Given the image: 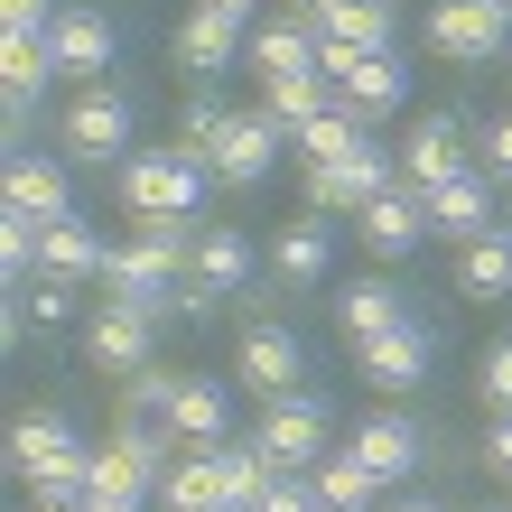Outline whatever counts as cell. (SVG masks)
Returning a JSON list of instances; mask_svg holds the SVG:
<instances>
[{"label": "cell", "instance_id": "cell-1", "mask_svg": "<svg viewBox=\"0 0 512 512\" xmlns=\"http://www.w3.org/2000/svg\"><path fill=\"white\" fill-rule=\"evenodd\" d=\"M187 252H196V233L187 224H140L122 252H112L103 270V298L112 308H131V317H187Z\"/></svg>", "mask_w": 512, "mask_h": 512}, {"label": "cell", "instance_id": "cell-2", "mask_svg": "<svg viewBox=\"0 0 512 512\" xmlns=\"http://www.w3.org/2000/svg\"><path fill=\"white\" fill-rule=\"evenodd\" d=\"M205 168L187 140H168V149H131L122 168H112V187H122V215L140 224H196V205H205Z\"/></svg>", "mask_w": 512, "mask_h": 512}, {"label": "cell", "instance_id": "cell-3", "mask_svg": "<svg viewBox=\"0 0 512 512\" xmlns=\"http://www.w3.org/2000/svg\"><path fill=\"white\" fill-rule=\"evenodd\" d=\"M56 159L66 168H122L131 159V94L122 84H84L56 122Z\"/></svg>", "mask_w": 512, "mask_h": 512}, {"label": "cell", "instance_id": "cell-4", "mask_svg": "<svg viewBox=\"0 0 512 512\" xmlns=\"http://www.w3.org/2000/svg\"><path fill=\"white\" fill-rule=\"evenodd\" d=\"M252 447L280 475H317L326 466V401L317 391H289V401H261V429H252Z\"/></svg>", "mask_w": 512, "mask_h": 512}, {"label": "cell", "instance_id": "cell-5", "mask_svg": "<svg viewBox=\"0 0 512 512\" xmlns=\"http://www.w3.org/2000/svg\"><path fill=\"white\" fill-rule=\"evenodd\" d=\"M419 38H429V56H447V66H494L512 47V19H494L485 0H429Z\"/></svg>", "mask_w": 512, "mask_h": 512}, {"label": "cell", "instance_id": "cell-6", "mask_svg": "<svg viewBox=\"0 0 512 512\" xmlns=\"http://www.w3.org/2000/svg\"><path fill=\"white\" fill-rule=\"evenodd\" d=\"M112 56H122V28H112L94 0L56 10V28H47V66L66 75V84H103V75H112Z\"/></svg>", "mask_w": 512, "mask_h": 512}, {"label": "cell", "instance_id": "cell-7", "mask_svg": "<svg viewBox=\"0 0 512 512\" xmlns=\"http://www.w3.org/2000/svg\"><path fill=\"white\" fill-rule=\"evenodd\" d=\"M243 280H252V243H243L233 224H205L196 252H187V317H215Z\"/></svg>", "mask_w": 512, "mask_h": 512}, {"label": "cell", "instance_id": "cell-8", "mask_svg": "<svg viewBox=\"0 0 512 512\" xmlns=\"http://www.w3.org/2000/svg\"><path fill=\"white\" fill-rule=\"evenodd\" d=\"M280 149H289V131L252 103V112H233V122L215 131V149H205V159H215V187H261V177L280 168Z\"/></svg>", "mask_w": 512, "mask_h": 512}, {"label": "cell", "instance_id": "cell-9", "mask_svg": "<svg viewBox=\"0 0 512 512\" xmlns=\"http://www.w3.org/2000/svg\"><path fill=\"white\" fill-rule=\"evenodd\" d=\"M233 382L261 391V401H289V391H308V345H298L289 326H252V336L233 345Z\"/></svg>", "mask_w": 512, "mask_h": 512}, {"label": "cell", "instance_id": "cell-10", "mask_svg": "<svg viewBox=\"0 0 512 512\" xmlns=\"http://www.w3.org/2000/svg\"><path fill=\"white\" fill-rule=\"evenodd\" d=\"M494 205H503V187H494L485 168H466V177H447V187L429 196V233L466 252V243H485V233H503V215H494Z\"/></svg>", "mask_w": 512, "mask_h": 512}, {"label": "cell", "instance_id": "cell-11", "mask_svg": "<svg viewBox=\"0 0 512 512\" xmlns=\"http://www.w3.org/2000/svg\"><path fill=\"white\" fill-rule=\"evenodd\" d=\"M345 457L373 466L382 485H401V475H419V457H429V429H419V419H401V410H373V419H354Z\"/></svg>", "mask_w": 512, "mask_h": 512}, {"label": "cell", "instance_id": "cell-12", "mask_svg": "<svg viewBox=\"0 0 512 512\" xmlns=\"http://www.w3.org/2000/svg\"><path fill=\"white\" fill-rule=\"evenodd\" d=\"M382 187H401V177H391V159L364 140L354 159H336V168H308V215H364V205H373Z\"/></svg>", "mask_w": 512, "mask_h": 512}, {"label": "cell", "instance_id": "cell-13", "mask_svg": "<svg viewBox=\"0 0 512 512\" xmlns=\"http://www.w3.org/2000/svg\"><path fill=\"white\" fill-rule=\"evenodd\" d=\"M447 177H466V122L457 112H429V122H410V140H401V187L438 196Z\"/></svg>", "mask_w": 512, "mask_h": 512}, {"label": "cell", "instance_id": "cell-14", "mask_svg": "<svg viewBox=\"0 0 512 512\" xmlns=\"http://www.w3.org/2000/svg\"><path fill=\"white\" fill-rule=\"evenodd\" d=\"M317 56H326L317 10H280V19L252 28V66H261V84H280V75H326Z\"/></svg>", "mask_w": 512, "mask_h": 512}, {"label": "cell", "instance_id": "cell-15", "mask_svg": "<svg viewBox=\"0 0 512 512\" xmlns=\"http://www.w3.org/2000/svg\"><path fill=\"white\" fill-rule=\"evenodd\" d=\"M0 205H10V215H28V224H66V215H75V168H66V159H38V149H19Z\"/></svg>", "mask_w": 512, "mask_h": 512}, {"label": "cell", "instance_id": "cell-16", "mask_svg": "<svg viewBox=\"0 0 512 512\" xmlns=\"http://www.w3.org/2000/svg\"><path fill=\"white\" fill-rule=\"evenodd\" d=\"M354 233H364V252L401 261V252H419V243H429V196H419V187H382L364 215H354Z\"/></svg>", "mask_w": 512, "mask_h": 512}, {"label": "cell", "instance_id": "cell-17", "mask_svg": "<svg viewBox=\"0 0 512 512\" xmlns=\"http://www.w3.org/2000/svg\"><path fill=\"white\" fill-rule=\"evenodd\" d=\"M429 354H438V326L410 317V326H391V336H373L354 364H364L373 391H410V382H429Z\"/></svg>", "mask_w": 512, "mask_h": 512}, {"label": "cell", "instance_id": "cell-18", "mask_svg": "<svg viewBox=\"0 0 512 512\" xmlns=\"http://www.w3.org/2000/svg\"><path fill=\"white\" fill-rule=\"evenodd\" d=\"M391 326H410V298H401V280H354V289H336V336L364 354L373 336H391Z\"/></svg>", "mask_w": 512, "mask_h": 512}, {"label": "cell", "instance_id": "cell-19", "mask_svg": "<svg viewBox=\"0 0 512 512\" xmlns=\"http://www.w3.org/2000/svg\"><path fill=\"white\" fill-rule=\"evenodd\" d=\"M75 438H84V429H75L66 410H19V419H10V475H19L28 494H38V485H47V466L66 457Z\"/></svg>", "mask_w": 512, "mask_h": 512}, {"label": "cell", "instance_id": "cell-20", "mask_svg": "<svg viewBox=\"0 0 512 512\" xmlns=\"http://www.w3.org/2000/svg\"><path fill=\"white\" fill-rule=\"evenodd\" d=\"M168 429H177V447H187V457L224 447V438H233V391L187 373V382H177V410H168Z\"/></svg>", "mask_w": 512, "mask_h": 512}, {"label": "cell", "instance_id": "cell-21", "mask_svg": "<svg viewBox=\"0 0 512 512\" xmlns=\"http://www.w3.org/2000/svg\"><path fill=\"white\" fill-rule=\"evenodd\" d=\"M103 270H112V243H103L84 215L47 224V243H38V280H75V289H84V280H103Z\"/></svg>", "mask_w": 512, "mask_h": 512}, {"label": "cell", "instance_id": "cell-22", "mask_svg": "<svg viewBox=\"0 0 512 512\" xmlns=\"http://www.w3.org/2000/svg\"><path fill=\"white\" fill-rule=\"evenodd\" d=\"M317 28H326V47H345V56H391V38H401L391 0H326Z\"/></svg>", "mask_w": 512, "mask_h": 512}, {"label": "cell", "instance_id": "cell-23", "mask_svg": "<svg viewBox=\"0 0 512 512\" xmlns=\"http://www.w3.org/2000/svg\"><path fill=\"white\" fill-rule=\"evenodd\" d=\"M243 47H252V28H233V19H215V10H187V28H177V66H187L196 84H215Z\"/></svg>", "mask_w": 512, "mask_h": 512}, {"label": "cell", "instance_id": "cell-24", "mask_svg": "<svg viewBox=\"0 0 512 512\" xmlns=\"http://www.w3.org/2000/svg\"><path fill=\"white\" fill-rule=\"evenodd\" d=\"M326 261H336V215H298L280 243H270V270H280L289 289H317Z\"/></svg>", "mask_w": 512, "mask_h": 512}, {"label": "cell", "instance_id": "cell-25", "mask_svg": "<svg viewBox=\"0 0 512 512\" xmlns=\"http://www.w3.org/2000/svg\"><path fill=\"white\" fill-rule=\"evenodd\" d=\"M336 94H345L354 122H391V112L410 103V66H401V56H364V66H354Z\"/></svg>", "mask_w": 512, "mask_h": 512}, {"label": "cell", "instance_id": "cell-26", "mask_svg": "<svg viewBox=\"0 0 512 512\" xmlns=\"http://www.w3.org/2000/svg\"><path fill=\"white\" fill-rule=\"evenodd\" d=\"M149 336H159L149 317H131V308H103L94 326H84V354H94L103 373H122V382H131V373L149 364Z\"/></svg>", "mask_w": 512, "mask_h": 512}, {"label": "cell", "instance_id": "cell-27", "mask_svg": "<svg viewBox=\"0 0 512 512\" xmlns=\"http://www.w3.org/2000/svg\"><path fill=\"white\" fill-rule=\"evenodd\" d=\"M336 103H345V94H336V75H280V84H261V112H270L289 140L308 131L317 112H336Z\"/></svg>", "mask_w": 512, "mask_h": 512}, {"label": "cell", "instance_id": "cell-28", "mask_svg": "<svg viewBox=\"0 0 512 512\" xmlns=\"http://www.w3.org/2000/svg\"><path fill=\"white\" fill-rule=\"evenodd\" d=\"M84 503H159V475H149L122 438L94 447V485H84Z\"/></svg>", "mask_w": 512, "mask_h": 512}, {"label": "cell", "instance_id": "cell-29", "mask_svg": "<svg viewBox=\"0 0 512 512\" xmlns=\"http://www.w3.org/2000/svg\"><path fill=\"white\" fill-rule=\"evenodd\" d=\"M215 475H224V512H261V494L280 485V466H270L261 447H243V438L215 447Z\"/></svg>", "mask_w": 512, "mask_h": 512}, {"label": "cell", "instance_id": "cell-30", "mask_svg": "<svg viewBox=\"0 0 512 512\" xmlns=\"http://www.w3.org/2000/svg\"><path fill=\"white\" fill-rule=\"evenodd\" d=\"M56 84V66H47V47H28V38H10L0 47V94H10V131L38 112V94Z\"/></svg>", "mask_w": 512, "mask_h": 512}, {"label": "cell", "instance_id": "cell-31", "mask_svg": "<svg viewBox=\"0 0 512 512\" xmlns=\"http://www.w3.org/2000/svg\"><path fill=\"white\" fill-rule=\"evenodd\" d=\"M457 298H512V224L457 252Z\"/></svg>", "mask_w": 512, "mask_h": 512}, {"label": "cell", "instance_id": "cell-32", "mask_svg": "<svg viewBox=\"0 0 512 512\" xmlns=\"http://www.w3.org/2000/svg\"><path fill=\"white\" fill-rule=\"evenodd\" d=\"M159 512H224V475H215V447L205 457H177L159 475Z\"/></svg>", "mask_w": 512, "mask_h": 512}, {"label": "cell", "instance_id": "cell-33", "mask_svg": "<svg viewBox=\"0 0 512 512\" xmlns=\"http://www.w3.org/2000/svg\"><path fill=\"white\" fill-rule=\"evenodd\" d=\"M308 485H317V503H326V512H373V503H382V475H373V466H354L345 447L308 475Z\"/></svg>", "mask_w": 512, "mask_h": 512}, {"label": "cell", "instance_id": "cell-34", "mask_svg": "<svg viewBox=\"0 0 512 512\" xmlns=\"http://www.w3.org/2000/svg\"><path fill=\"white\" fill-rule=\"evenodd\" d=\"M289 149H298V159H308V168H336V159H354V149H364V122H354V112L336 103V112H317V122L298 131Z\"/></svg>", "mask_w": 512, "mask_h": 512}, {"label": "cell", "instance_id": "cell-35", "mask_svg": "<svg viewBox=\"0 0 512 512\" xmlns=\"http://www.w3.org/2000/svg\"><path fill=\"white\" fill-rule=\"evenodd\" d=\"M177 382H187V373H168V364H140L112 419H168V410H177Z\"/></svg>", "mask_w": 512, "mask_h": 512}, {"label": "cell", "instance_id": "cell-36", "mask_svg": "<svg viewBox=\"0 0 512 512\" xmlns=\"http://www.w3.org/2000/svg\"><path fill=\"white\" fill-rule=\"evenodd\" d=\"M233 122V112L215 103V84H205V94H187V112H177V140H187L196 149V159H205V149H215V131ZM205 168H215V159H205Z\"/></svg>", "mask_w": 512, "mask_h": 512}, {"label": "cell", "instance_id": "cell-37", "mask_svg": "<svg viewBox=\"0 0 512 512\" xmlns=\"http://www.w3.org/2000/svg\"><path fill=\"white\" fill-rule=\"evenodd\" d=\"M475 391H485V410H512V336H494L475 354Z\"/></svg>", "mask_w": 512, "mask_h": 512}, {"label": "cell", "instance_id": "cell-38", "mask_svg": "<svg viewBox=\"0 0 512 512\" xmlns=\"http://www.w3.org/2000/svg\"><path fill=\"white\" fill-rule=\"evenodd\" d=\"M19 289H28V317H38V326H66V317L84 308L75 280H19Z\"/></svg>", "mask_w": 512, "mask_h": 512}, {"label": "cell", "instance_id": "cell-39", "mask_svg": "<svg viewBox=\"0 0 512 512\" xmlns=\"http://www.w3.org/2000/svg\"><path fill=\"white\" fill-rule=\"evenodd\" d=\"M0 19H10V38L47 47V28H56V0H0Z\"/></svg>", "mask_w": 512, "mask_h": 512}, {"label": "cell", "instance_id": "cell-40", "mask_svg": "<svg viewBox=\"0 0 512 512\" xmlns=\"http://www.w3.org/2000/svg\"><path fill=\"white\" fill-rule=\"evenodd\" d=\"M485 177H494V187H512V112H494V122H485Z\"/></svg>", "mask_w": 512, "mask_h": 512}, {"label": "cell", "instance_id": "cell-41", "mask_svg": "<svg viewBox=\"0 0 512 512\" xmlns=\"http://www.w3.org/2000/svg\"><path fill=\"white\" fill-rule=\"evenodd\" d=\"M261 512H326V503H317V485H308V475H280V485L261 494Z\"/></svg>", "mask_w": 512, "mask_h": 512}, {"label": "cell", "instance_id": "cell-42", "mask_svg": "<svg viewBox=\"0 0 512 512\" xmlns=\"http://www.w3.org/2000/svg\"><path fill=\"white\" fill-rule=\"evenodd\" d=\"M485 475L512 485V410H494V429H485Z\"/></svg>", "mask_w": 512, "mask_h": 512}, {"label": "cell", "instance_id": "cell-43", "mask_svg": "<svg viewBox=\"0 0 512 512\" xmlns=\"http://www.w3.org/2000/svg\"><path fill=\"white\" fill-rule=\"evenodd\" d=\"M196 10H215V19H233V28H261V0H196Z\"/></svg>", "mask_w": 512, "mask_h": 512}, {"label": "cell", "instance_id": "cell-44", "mask_svg": "<svg viewBox=\"0 0 512 512\" xmlns=\"http://www.w3.org/2000/svg\"><path fill=\"white\" fill-rule=\"evenodd\" d=\"M28 512H84L75 494H38V503H28Z\"/></svg>", "mask_w": 512, "mask_h": 512}, {"label": "cell", "instance_id": "cell-45", "mask_svg": "<svg viewBox=\"0 0 512 512\" xmlns=\"http://www.w3.org/2000/svg\"><path fill=\"white\" fill-rule=\"evenodd\" d=\"M84 512H149V503H84Z\"/></svg>", "mask_w": 512, "mask_h": 512}, {"label": "cell", "instance_id": "cell-46", "mask_svg": "<svg viewBox=\"0 0 512 512\" xmlns=\"http://www.w3.org/2000/svg\"><path fill=\"white\" fill-rule=\"evenodd\" d=\"M391 512H447V503H391Z\"/></svg>", "mask_w": 512, "mask_h": 512}, {"label": "cell", "instance_id": "cell-47", "mask_svg": "<svg viewBox=\"0 0 512 512\" xmlns=\"http://www.w3.org/2000/svg\"><path fill=\"white\" fill-rule=\"evenodd\" d=\"M485 10H494V19H512V0H485Z\"/></svg>", "mask_w": 512, "mask_h": 512}, {"label": "cell", "instance_id": "cell-48", "mask_svg": "<svg viewBox=\"0 0 512 512\" xmlns=\"http://www.w3.org/2000/svg\"><path fill=\"white\" fill-rule=\"evenodd\" d=\"M494 512H512V503H494Z\"/></svg>", "mask_w": 512, "mask_h": 512}]
</instances>
